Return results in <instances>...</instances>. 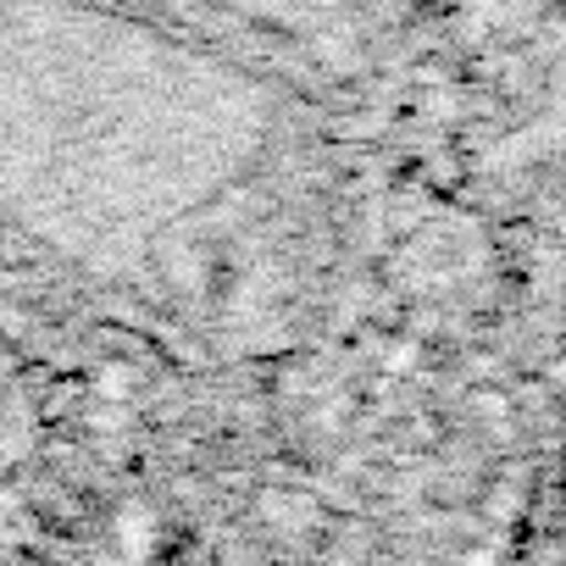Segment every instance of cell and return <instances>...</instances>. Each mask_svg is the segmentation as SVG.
<instances>
[{"label": "cell", "mask_w": 566, "mask_h": 566, "mask_svg": "<svg viewBox=\"0 0 566 566\" xmlns=\"http://www.w3.org/2000/svg\"><path fill=\"white\" fill-rule=\"evenodd\" d=\"M101 395L106 400H134L139 395V373L134 367H106L101 373Z\"/></svg>", "instance_id": "obj_1"}]
</instances>
